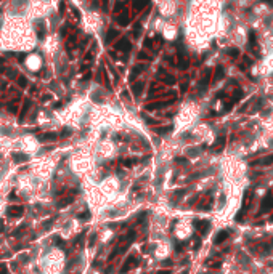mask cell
Masks as SVG:
<instances>
[{
	"label": "cell",
	"mask_w": 273,
	"mask_h": 274,
	"mask_svg": "<svg viewBox=\"0 0 273 274\" xmlns=\"http://www.w3.org/2000/svg\"><path fill=\"white\" fill-rule=\"evenodd\" d=\"M8 215L10 216H21L23 215V207H10L8 208Z\"/></svg>",
	"instance_id": "cell-2"
},
{
	"label": "cell",
	"mask_w": 273,
	"mask_h": 274,
	"mask_svg": "<svg viewBox=\"0 0 273 274\" xmlns=\"http://www.w3.org/2000/svg\"><path fill=\"white\" fill-rule=\"evenodd\" d=\"M158 274H167V271H159Z\"/></svg>",
	"instance_id": "cell-14"
},
{
	"label": "cell",
	"mask_w": 273,
	"mask_h": 274,
	"mask_svg": "<svg viewBox=\"0 0 273 274\" xmlns=\"http://www.w3.org/2000/svg\"><path fill=\"white\" fill-rule=\"evenodd\" d=\"M143 69H145V67H143V66H137V67H135V69H133V72H132V76H130V80H133V79H135V77H137V76H138V74H140V72H141V71H143Z\"/></svg>",
	"instance_id": "cell-7"
},
{
	"label": "cell",
	"mask_w": 273,
	"mask_h": 274,
	"mask_svg": "<svg viewBox=\"0 0 273 274\" xmlns=\"http://www.w3.org/2000/svg\"><path fill=\"white\" fill-rule=\"evenodd\" d=\"M89 216H90V212H84V213H80V215H79L80 220H84V218H89Z\"/></svg>",
	"instance_id": "cell-11"
},
{
	"label": "cell",
	"mask_w": 273,
	"mask_h": 274,
	"mask_svg": "<svg viewBox=\"0 0 273 274\" xmlns=\"http://www.w3.org/2000/svg\"><path fill=\"white\" fill-rule=\"evenodd\" d=\"M133 164H135V160H124V165L126 167H132Z\"/></svg>",
	"instance_id": "cell-12"
},
{
	"label": "cell",
	"mask_w": 273,
	"mask_h": 274,
	"mask_svg": "<svg viewBox=\"0 0 273 274\" xmlns=\"http://www.w3.org/2000/svg\"><path fill=\"white\" fill-rule=\"evenodd\" d=\"M56 138L55 133H44V135H39V140L40 141H53Z\"/></svg>",
	"instance_id": "cell-4"
},
{
	"label": "cell",
	"mask_w": 273,
	"mask_h": 274,
	"mask_svg": "<svg viewBox=\"0 0 273 274\" xmlns=\"http://www.w3.org/2000/svg\"><path fill=\"white\" fill-rule=\"evenodd\" d=\"M116 35H117V31H116V29H111V31L108 32V40H113Z\"/></svg>",
	"instance_id": "cell-9"
},
{
	"label": "cell",
	"mask_w": 273,
	"mask_h": 274,
	"mask_svg": "<svg viewBox=\"0 0 273 274\" xmlns=\"http://www.w3.org/2000/svg\"><path fill=\"white\" fill-rule=\"evenodd\" d=\"M117 21L121 22L122 26H127V21H129V15H127V10H124L121 15L117 16Z\"/></svg>",
	"instance_id": "cell-5"
},
{
	"label": "cell",
	"mask_w": 273,
	"mask_h": 274,
	"mask_svg": "<svg viewBox=\"0 0 273 274\" xmlns=\"http://www.w3.org/2000/svg\"><path fill=\"white\" fill-rule=\"evenodd\" d=\"M20 85L21 87H26V79L24 77H20Z\"/></svg>",
	"instance_id": "cell-13"
},
{
	"label": "cell",
	"mask_w": 273,
	"mask_h": 274,
	"mask_svg": "<svg viewBox=\"0 0 273 274\" xmlns=\"http://www.w3.org/2000/svg\"><path fill=\"white\" fill-rule=\"evenodd\" d=\"M170 101H164V103H151L146 106L148 111H153V109H159V108H164V106H169Z\"/></svg>",
	"instance_id": "cell-3"
},
{
	"label": "cell",
	"mask_w": 273,
	"mask_h": 274,
	"mask_svg": "<svg viewBox=\"0 0 273 274\" xmlns=\"http://www.w3.org/2000/svg\"><path fill=\"white\" fill-rule=\"evenodd\" d=\"M141 88H143V82L135 83V85H133V93H135V95L138 96V95H140V91H141Z\"/></svg>",
	"instance_id": "cell-8"
},
{
	"label": "cell",
	"mask_w": 273,
	"mask_h": 274,
	"mask_svg": "<svg viewBox=\"0 0 273 274\" xmlns=\"http://www.w3.org/2000/svg\"><path fill=\"white\" fill-rule=\"evenodd\" d=\"M267 2H268V3H270V5H273V0H267Z\"/></svg>",
	"instance_id": "cell-15"
},
{
	"label": "cell",
	"mask_w": 273,
	"mask_h": 274,
	"mask_svg": "<svg viewBox=\"0 0 273 274\" xmlns=\"http://www.w3.org/2000/svg\"><path fill=\"white\" fill-rule=\"evenodd\" d=\"M27 159H29V157H27L26 154H20V152H15V154H13V160L15 162H24Z\"/></svg>",
	"instance_id": "cell-6"
},
{
	"label": "cell",
	"mask_w": 273,
	"mask_h": 274,
	"mask_svg": "<svg viewBox=\"0 0 273 274\" xmlns=\"http://www.w3.org/2000/svg\"><path fill=\"white\" fill-rule=\"evenodd\" d=\"M130 42H129L127 39H121L117 42V43H116V48L117 50H122V52H127V50H130Z\"/></svg>",
	"instance_id": "cell-1"
},
{
	"label": "cell",
	"mask_w": 273,
	"mask_h": 274,
	"mask_svg": "<svg viewBox=\"0 0 273 274\" xmlns=\"http://www.w3.org/2000/svg\"><path fill=\"white\" fill-rule=\"evenodd\" d=\"M146 3H148V0H138V2L135 3V8L138 10V8H141L143 5H146Z\"/></svg>",
	"instance_id": "cell-10"
}]
</instances>
